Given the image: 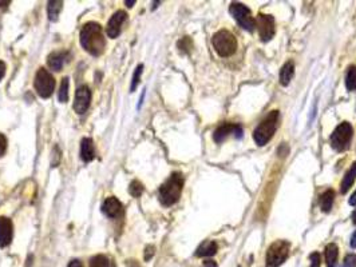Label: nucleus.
I'll list each match as a JSON object with an SVG mask.
<instances>
[{
	"label": "nucleus",
	"instance_id": "obj_1",
	"mask_svg": "<svg viewBox=\"0 0 356 267\" xmlns=\"http://www.w3.org/2000/svg\"><path fill=\"white\" fill-rule=\"evenodd\" d=\"M81 45L91 55H101L106 47L105 37L102 33V27L95 22L86 23L81 31Z\"/></svg>",
	"mask_w": 356,
	"mask_h": 267
},
{
	"label": "nucleus",
	"instance_id": "obj_2",
	"mask_svg": "<svg viewBox=\"0 0 356 267\" xmlns=\"http://www.w3.org/2000/svg\"><path fill=\"white\" fill-rule=\"evenodd\" d=\"M184 187V176L180 172H174L158 190V198L164 206L169 207L178 202Z\"/></svg>",
	"mask_w": 356,
	"mask_h": 267
},
{
	"label": "nucleus",
	"instance_id": "obj_3",
	"mask_svg": "<svg viewBox=\"0 0 356 267\" xmlns=\"http://www.w3.org/2000/svg\"><path fill=\"white\" fill-rule=\"evenodd\" d=\"M279 120H280L279 111H272L259 126L256 127V130L253 131V139L257 145L265 146L272 139V137L278 130Z\"/></svg>",
	"mask_w": 356,
	"mask_h": 267
},
{
	"label": "nucleus",
	"instance_id": "obj_4",
	"mask_svg": "<svg viewBox=\"0 0 356 267\" xmlns=\"http://www.w3.org/2000/svg\"><path fill=\"white\" fill-rule=\"evenodd\" d=\"M212 45L218 55L222 58L232 56L237 50V40L232 32L226 30H221L216 32L212 37Z\"/></svg>",
	"mask_w": 356,
	"mask_h": 267
},
{
	"label": "nucleus",
	"instance_id": "obj_5",
	"mask_svg": "<svg viewBox=\"0 0 356 267\" xmlns=\"http://www.w3.org/2000/svg\"><path fill=\"white\" fill-rule=\"evenodd\" d=\"M291 245L287 241H276L266 251L265 267H279L284 263L289 255Z\"/></svg>",
	"mask_w": 356,
	"mask_h": 267
},
{
	"label": "nucleus",
	"instance_id": "obj_6",
	"mask_svg": "<svg viewBox=\"0 0 356 267\" xmlns=\"http://www.w3.org/2000/svg\"><path fill=\"white\" fill-rule=\"evenodd\" d=\"M353 128L348 122L340 123L331 135V146L336 151H344L352 139Z\"/></svg>",
	"mask_w": 356,
	"mask_h": 267
},
{
	"label": "nucleus",
	"instance_id": "obj_7",
	"mask_svg": "<svg viewBox=\"0 0 356 267\" xmlns=\"http://www.w3.org/2000/svg\"><path fill=\"white\" fill-rule=\"evenodd\" d=\"M35 90H36L37 95L41 98H47L51 97V94L54 91V87H55V79L49 71L46 68H39L35 75Z\"/></svg>",
	"mask_w": 356,
	"mask_h": 267
},
{
	"label": "nucleus",
	"instance_id": "obj_8",
	"mask_svg": "<svg viewBox=\"0 0 356 267\" xmlns=\"http://www.w3.org/2000/svg\"><path fill=\"white\" fill-rule=\"evenodd\" d=\"M229 11H230L233 18L236 19V22L243 27L244 30L249 31V32L255 31L256 20L253 19V16H252L249 8L245 7V6L241 3H232L230 4Z\"/></svg>",
	"mask_w": 356,
	"mask_h": 267
},
{
	"label": "nucleus",
	"instance_id": "obj_9",
	"mask_svg": "<svg viewBox=\"0 0 356 267\" xmlns=\"http://www.w3.org/2000/svg\"><path fill=\"white\" fill-rule=\"evenodd\" d=\"M256 27L259 28L260 39L262 41L270 40L274 36V19L272 15L259 14L256 19Z\"/></svg>",
	"mask_w": 356,
	"mask_h": 267
},
{
	"label": "nucleus",
	"instance_id": "obj_10",
	"mask_svg": "<svg viewBox=\"0 0 356 267\" xmlns=\"http://www.w3.org/2000/svg\"><path fill=\"white\" fill-rule=\"evenodd\" d=\"M234 135V138L241 139L243 138V127L240 124H232V123H224L220 127H217L213 132V139L217 143H222L230 135Z\"/></svg>",
	"mask_w": 356,
	"mask_h": 267
},
{
	"label": "nucleus",
	"instance_id": "obj_11",
	"mask_svg": "<svg viewBox=\"0 0 356 267\" xmlns=\"http://www.w3.org/2000/svg\"><path fill=\"white\" fill-rule=\"evenodd\" d=\"M91 102V91L87 85H82L79 87L76 94H75V102H74V110L76 114L82 115L87 111V108L90 106Z\"/></svg>",
	"mask_w": 356,
	"mask_h": 267
},
{
	"label": "nucleus",
	"instance_id": "obj_12",
	"mask_svg": "<svg viewBox=\"0 0 356 267\" xmlns=\"http://www.w3.org/2000/svg\"><path fill=\"white\" fill-rule=\"evenodd\" d=\"M128 18V14L125 11H116L114 15L110 18L109 23H107V27H106V33L107 36L111 37V39H115L118 35L121 33V27L124 24V22Z\"/></svg>",
	"mask_w": 356,
	"mask_h": 267
},
{
	"label": "nucleus",
	"instance_id": "obj_13",
	"mask_svg": "<svg viewBox=\"0 0 356 267\" xmlns=\"http://www.w3.org/2000/svg\"><path fill=\"white\" fill-rule=\"evenodd\" d=\"M102 211L110 218H118L124 211V208H122L120 200L114 197H110L106 198V200L102 204Z\"/></svg>",
	"mask_w": 356,
	"mask_h": 267
},
{
	"label": "nucleus",
	"instance_id": "obj_14",
	"mask_svg": "<svg viewBox=\"0 0 356 267\" xmlns=\"http://www.w3.org/2000/svg\"><path fill=\"white\" fill-rule=\"evenodd\" d=\"M12 222L6 216H0V247H6L11 243Z\"/></svg>",
	"mask_w": 356,
	"mask_h": 267
},
{
	"label": "nucleus",
	"instance_id": "obj_15",
	"mask_svg": "<svg viewBox=\"0 0 356 267\" xmlns=\"http://www.w3.org/2000/svg\"><path fill=\"white\" fill-rule=\"evenodd\" d=\"M81 158L83 162H91L95 158V150H94V143L90 138H83L81 143Z\"/></svg>",
	"mask_w": 356,
	"mask_h": 267
},
{
	"label": "nucleus",
	"instance_id": "obj_16",
	"mask_svg": "<svg viewBox=\"0 0 356 267\" xmlns=\"http://www.w3.org/2000/svg\"><path fill=\"white\" fill-rule=\"evenodd\" d=\"M66 52H62V51H55L53 52L51 55L49 56V60H47V63H49L50 68L54 71H60L62 70V67H63L64 62H66Z\"/></svg>",
	"mask_w": 356,
	"mask_h": 267
},
{
	"label": "nucleus",
	"instance_id": "obj_17",
	"mask_svg": "<svg viewBox=\"0 0 356 267\" xmlns=\"http://www.w3.org/2000/svg\"><path fill=\"white\" fill-rule=\"evenodd\" d=\"M355 179H356V162L355 163H352L351 168L345 172L344 178H343V181H341V185H340L341 193L343 194L347 193V191L352 187Z\"/></svg>",
	"mask_w": 356,
	"mask_h": 267
},
{
	"label": "nucleus",
	"instance_id": "obj_18",
	"mask_svg": "<svg viewBox=\"0 0 356 267\" xmlns=\"http://www.w3.org/2000/svg\"><path fill=\"white\" fill-rule=\"evenodd\" d=\"M217 243L213 241H206L204 242L203 245H200V247L195 251V256H213L217 252Z\"/></svg>",
	"mask_w": 356,
	"mask_h": 267
},
{
	"label": "nucleus",
	"instance_id": "obj_19",
	"mask_svg": "<svg viewBox=\"0 0 356 267\" xmlns=\"http://www.w3.org/2000/svg\"><path fill=\"white\" fill-rule=\"evenodd\" d=\"M335 202V191L334 190H327L326 193L322 194L320 197V207L323 212H330L332 210Z\"/></svg>",
	"mask_w": 356,
	"mask_h": 267
},
{
	"label": "nucleus",
	"instance_id": "obj_20",
	"mask_svg": "<svg viewBox=\"0 0 356 267\" xmlns=\"http://www.w3.org/2000/svg\"><path fill=\"white\" fill-rule=\"evenodd\" d=\"M293 74H295V66L292 62H287L280 70V83L283 85H288L292 80Z\"/></svg>",
	"mask_w": 356,
	"mask_h": 267
},
{
	"label": "nucleus",
	"instance_id": "obj_21",
	"mask_svg": "<svg viewBox=\"0 0 356 267\" xmlns=\"http://www.w3.org/2000/svg\"><path fill=\"white\" fill-rule=\"evenodd\" d=\"M339 249L335 243H330L326 247V264L327 267H335L337 263Z\"/></svg>",
	"mask_w": 356,
	"mask_h": 267
},
{
	"label": "nucleus",
	"instance_id": "obj_22",
	"mask_svg": "<svg viewBox=\"0 0 356 267\" xmlns=\"http://www.w3.org/2000/svg\"><path fill=\"white\" fill-rule=\"evenodd\" d=\"M62 8H63V2H60V0H53V2H49V8H47V11H49L50 20L56 22L60 11H62Z\"/></svg>",
	"mask_w": 356,
	"mask_h": 267
},
{
	"label": "nucleus",
	"instance_id": "obj_23",
	"mask_svg": "<svg viewBox=\"0 0 356 267\" xmlns=\"http://www.w3.org/2000/svg\"><path fill=\"white\" fill-rule=\"evenodd\" d=\"M345 87L348 91H356V66H349L345 75Z\"/></svg>",
	"mask_w": 356,
	"mask_h": 267
},
{
	"label": "nucleus",
	"instance_id": "obj_24",
	"mask_svg": "<svg viewBox=\"0 0 356 267\" xmlns=\"http://www.w3.org/2000/svg\"><path fill=\"white\" fill-rule=\"evenodd\" d=\"M90 267H115L106 255H97L91 258Z\"/></svg>",
	"mask_w": 356,
	"mask_h": 267
},
{
	"label": "nucleus",
	"instance_id": "obj_25",
	"mask_svg": "<svg viewBox=\"0 0 356 267\" xmlns=\"http://www.w3.org/2000/svg\"><path fill=\"white\" fill-rule=\"evenodd\" d=\"M68 84H70V82H68V78L62 79L59 94H58L59 102H62V103H66V102L68 100Z\"/></svg>",
	"mask_w": 356,
	"mask_h": 267
},
{
	"label": "nucleus",
	"instance_id": "obj_26",
	"mask_svg": "<svg viewBox=\"0 0 356 267\" xmlns=\"http://www.w3.org/2000/svg\"><path fill=\"white\" fill-rule=\"evenodd\" d=\"M129 193H130L131 197L139 198L143 193V185L141 182H138V181H133L130 183V186H129Z\"/></svg>",
	"mask_w": 356,
	"mask_h": 267
},
{
	"label": "nucleus",
	"instance_id": "obj_27",
	"mask_svg": "<svg viewBox=\"0 0 356 267\" xmlns=\"http://www.w3.org/2000/svg\"><path fill=\"white\" fill-rule=\"evenodd\" d=\"M191 49H193V41H191V39L189 36L182 37V39L178 41V50H180V52H182V54L190 52Z\"/></svg>",
	"mask_w": 356,
	"mask_h": 267
},
{
	"label": "nucleus",
	"instance_id": "obj_28",
	"mask_svg": "<svg viewBox=\"0 0 356 267\" xmlns=\"http://www.w3.org/2000/svg\"><path fill=\"white\" fill-rule=\"evenodd\" d=\"M142 70H143L142 64H139V66L135 68L134 76H133V82H131V87H130L131 91H134V90L137 88V85H138L139 83V78H141V74H142Z\"/></svg>",
	"mask_w": 356,
	"mask_h": 267
},
{
	"label": "nucleus",
	"instance_id": "obj_29",
	"mask_svg": "<svg viewBox=\"0 0 356 267\" xmlns=\"http://www.w3.org/2000/svg\"><path fill=\"white\" fill-rule=\"evenodd\" d=\"M341 267H356V255L355 254H348V255H345Z\"/></svg>",
	"mask_w": 356,
	"mask_h": 267
},
{
	"label": "nucleus",
	"instance_id": "obj_30",
	"mask_svg": "<svg viewBox=\"0 0 356 267\" xmlns=\"http://www.w3.org/2000/svg\"><path fill=\"white\" fill-rule=\"evenodd\" d=\"M311 267H320V254L319 252H313V254H311Z\"/></svg>",
	"mask_w": 356,
	"mask_h": 267
},
{
	"label": "nucleus",
	"instance_id": "obj_31",
	"mask_svg": "<svg viewBox=\"0 0 356 267\" xmlns=\"http://www.w3.org/2000/svg\"><path fill=\"white\" fill-rule=\"evenodd\" d=\"M7 150V139L3 134L0 132V156L4 155V152Z\"/></svg>",
	"mask_w": 356,
	"mask_h": 267
},
{
	"label": "nucleus",
	"instance_id": "obj_32",
	"mask_svg": "<svg viewBox=\"0 0 356 267\" xmlns=\"http://www.w3.org/2000/svg\"><path fill=\"white\" fill-rule=\"evenodd\" d=\"M153 255H154V247L153 246H149V247H146V250H145V260L151 259V256Z\"/></svg>",
	"mask_w": 356,
	"mask_h": 267
},
{
	"label": "nucleus",
	"instance_id": "obj_33",
	"mask_svg": "<svg viewBox=\"0 0 356 267\" xmlns=\"http://www.w3.org/2000/svg\"><path fill=\"white\" fill-rule=\"evenodd\" d=\"M4 74H6V63L3 60H0V80L3 79Z\"/></svg>",
	"mask_w": 356,
	"mask_h": 267
},
{
	"label": "nucleus",
	"instance_id": "obj_34",
	"mask_svg": "<svg viewBox=\"0 0 356 267\" xmlns=\"http://www.w3.org/2000/svg\"><path fill=\"white\" fill-rule=\"evenodd\" d=\"M68 267H83V264H82V262H81L79 259H74V260H71V262H70Z\"/></svg>",
	"mask_w": 356,
	"mask_h": 267
},
{
	"label": "nucleus",
	"instance_id": "obj_35",
	"mask_svg": "<svg viewBox=\"0 0 356 267\" xmlns=\"http://www.w3.org/2000/svg\"><path fill=\"white\" fill-rule=\"evenodd\" d=\"M201 267H217V263L214 260H206Z\"/></svg>",
	"mask_w": 356,
	"mask_h": 267
},
{
	"label": "nucleus",
	"instance_id": "obj_36",
	"mask_svg": "<svg viewBox=\"0 0 356 267\" xmlns=\"http://www.w3.org/2000/svg\"><path fill=\"white\" fill-rule=\"evenodd\" d=\"M349 245H351V247H352V249H356V231L352 234V237H351Z\"/></svg>",
	"mask_w": 356,
	"mask_h": 267
},
{
	"label": "nucleus",
	"instance_id": "obj_37",
	"mask_svg": "<svg viewBox=\"0 0 356 267\" xmlns=\"http://www.w3.org/2000/svg\"><path fill=\"white\" fill-rule=\"evenodd\" d=\"M349 204H351V206H356V190L355 193L351 195V198H349Z\"/></svg>",
	"mask_w": 356,
	"mask_h": 267
},
{
	"label": "nucleus",
	"instance_id": "obj_38",
	"mask_svg": "<svg viewBox=\"0 0 356 267\" xmlns=\"http://www.w3.org/2000/svg\"><path fill=\"white\" fill-rule=\"evenodd\" d=\"M128 267H141V266H139L135 260H130V262L128 263Z\"/></svg>",
	"mask_w": 356,
	"mask_h": 267
},
{
	"label": "nucleus",
	"instance_id": "obj_39",
	"mask_svg": "<svg viewBox=\"0 0 356 267\" xmlns=\"http://www.w3.org/2000/svg\"><path fill=\"white\" fill-rule=\"evenodd\" d=\"M125 4H126L128 7H133V6L135 4V0H130V2H128V0H126V2H125Z\"/></svg>",
	"mask_w": 356,
	"mask_h": 267
},
{
	"label": "nucleus",
	"instance_id": "obj_40",
	"mask_svg": "<svg viewBox=\"0 0 356 267\" xmlns=\"http://www.w3.org/2000/svg\"><path fill=\"white\" fill-rule=\"evenodd\" d=\"M352 222L356 225V210L352 212Z\"/></svg>",
	"mask_w": 356,
	"mask_h": 267
},
{
	"label": "nucleus",
	"instance_id": "obj_41",
	"mask_svg": "<svg viewBox=\"0 0 356 267\" xmlns=\"http://www.w3.org/2000/svg\"><path fill=\"white\" fill-rule=\"evenodd\" d=\"M0 4H10V2H0ZM0 7H3V6H0Z\"/></svg>",
	"mask_w": 356,
	"mask_h": 267
}]
</instances>
